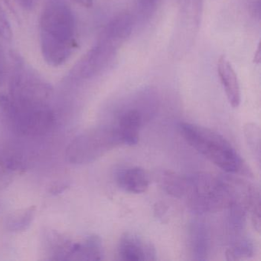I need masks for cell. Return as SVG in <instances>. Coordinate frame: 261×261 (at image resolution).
I'll use <instances>...</instances> for the list:
<instances>
[{
    "label": "cell",
    "instance_id": "1",
    "mask_svg": "<svg viewBox=\"0 0 261 261\" xmlns=\"http://www.w3.org/2000/svg\"><path fill=\"white\" fill-rule=\"evenodd\" d=\"M41 50L53 67L67 62L77 48V24L69 6L63 0H45L39 21Z\"/></svg>",
    "mask_w": 261,
    "mask_h": 261
},
{
    "label": "cell",
    "instance_id": "2",
    "mask_svg": "<svg viewBox=\"0 0 261 261\" xmlns=\"http://www.w3.org/2000/svg\"><path fill=\"white\" fill-rule=\"evenodd\" d=\"M179 129L192 148L224 172L247 177L253 175L236 149L221 134L190 123H180Z\"/></svg>",
    "mask_w": 261,
    "mask_h": 261
},
{
    "label": "cell",
    "instance_id": "3",
    "mask_svg": "<svg viewBox=\"0 0 261 261\" xmlns=\"http://www.w3.org/2000/svg\"><path fill=\"white\" fill-rule=\"evenodd\" d=\"M0 108L15 130L27 136L43 135L54 124L55 116L48 105H25L0 94Z\"/></svg>",
    "mask_w": 261,
    "mask_h": 261
},
{
    "label": "cell",
    "instance_id": "4",
    "mask_svg": "<svg viewBox=\"0 0 261 261\" xmlns=\"http://www.w3.org/2000/svg\"><path fill=\"white\" fill-rule=\"evenodd\" d=\"M122 144L114 126H102L82 133L68 145L66 158L72 164L92 163Z\"/></svg>",
    "mask_w": 261,
    "mask_h": 261
},
{
    "label": "cell",
    "instance_id": "5",
    "mask_svg": "<svg viewBox=\"0 0 261 261\" xmlns=\"http://www.w3.org/2000/svg\"><path fill=\"white\" fill-rule=\"evenodd\" d=\"M195 213L215 212L227 206L228 191L223 178L206 173H197L186 178L184 196Z\"/></svg>",
    "mask_w": 261,
    "mask_h": 261
},
{
    "label": "cell",
    "instance_id": "6",
    "mask_svg": "<svg viewBox=\"0 0 261 261\" xmlns=\"http://www.w3.org/2000/svg\"><path fill=\"white\" fill-rule=\"evenodd\" d=\"M13 67L10 82V98L27 105H48L53 94L49 84L27 67L18 55L12 53Z\"/></svg>",
    "mask_w": 261,
    "mask_h": 261
},
{
    "label": "cell",
    "instance_id": "7",
    "mask_svg": "<svg viewBox=\"0 0 261 261\" xmlns=\"http://www.w3.org/2000/svg\"><path fill=\"white\" fill-rule=\"evenodd\" d=\"M120 47L100 35L95 45L71 70L70 77L79 80L92 79L98 75L109 67Z\"/></svg>",
    "mask_w": 261,
    "mask_h": 261
},
{
    "label": "cell",
    "instance_id": "8",
    "mask_svg": "<svg viewBox=\"0 0 261 261\" xmlns=\"http://www.w3.org/2000/svg\"><path fill=\"white\" fill-rule=\"evenodd\" d=\"M119 258L124 261H152L156 259L155 247L136 233H126L117 247Z\"/></svg>",
    "mask_w": 261,
    "mask_h": 261
},
{
    "label": "cell",
    "instance_id": "9",
    "mask_svg": "<svg viewBox=\"0 0 261 261\" xmlns=\"http://www.w3.org/2000/svg\"><path fill=\"white\" fill-rule=\"evenodd\" d=\"M144 120V111L140 108H129L119 114L117 124L114 126L122 144L134 146L138 143Z\"/></svg>",
    "mask_w": 261,
    "mask_h": 261
},
{
    "label": "cell",
    "instance_id": "10",
    "mask_svg": "<svg viewBox=\"0 0 261 261\" xmlns=\"http://www.w3.org/2000/svg\"><path fill=\"white\" fill-rule=\"evenodd\" d=\"M102 241L97 235H91L79 243L66 242L62 249L61 259L100 260L103 259Z\"/></svg>",
    "mask_w": 261,
    "mask_h": 261
},
{
    "label": "cell",
    "instance_id": "11",
    "mask_svg": "<svg viewBox=\"0 0 261 261\" xmlns=\"http://www.w3.org/2000/svg\"><path fill=\"white\" fill-rule=\"evenodd\" d=\"M189 245L192 259L201 261L207 259L211 247L210 233L202 221L196 220L189 224Z\"/></svg>",
    "mask_w": 261,
    "mask_h": 261
},
{
    "label": "cell",
    "instance_id": "12",
    "mask_svg": "<svg viewBox=\"0 0 261 261\" xmlns=\"http://www.w3.org/2000/svg\"><path fill=\"white\" fill-rule=\"evenodd\" d=\"M218 73L229 103L232 108H238L241 102L239 82L231 64L224 56L218 60Z\"/></svg>",
    "mask_w": 261,
    "mask_h": 261
},
{
    "label": "cell",
    "instance_id": "13",
    "mask_svg": "<svg viewBox=\"0 0 261 261\" xmlns=\"http://www.w3.org/2000/svg\"><path fill=\"white\" fill-rule=\"evenodd\" d=\"M117 182L125 192L140 194L149 189L150 181L144 169L135 166L119 171L117 174Z\"/></svg>",
    "mask_w": 261,
    "mask_h": 261
},
{
    "label": "cell",
    "instance_id": "14",
    "mask_svg": "<svg viewBox=\"0 0 261 261\" xmlns=\"http://www.w3.org/2000/svg\"><path fill=\"white\" fill-rule=\"evenodd\" d=\"M181 25L195 33L201 22L204 0H179Z\"/></svg>",
    "mask_w": 261,
    "mask_h": 261
},
{
    "label": "cell",
    "instance_id": "15",
    "mask_svg": "<svg viewBox=\"0 0 261 261\" xmlns=\"http://www.w3.org/2000/svg\"><path fill=\"white\" fill-rule=\"evenodd\" d=\"M254 254L253 241L244 233L241 236L230 239V245L226 251L227 260H241L249 259Z\"/></svg>",
    "mask_w": 261,
    "mask_h": 261
},
{
    "label": "cell",
    "instance_id": "16",
    "mask_svg": "<svg viewBox=\"0 0 261 261\" xmlns=\"http://www.w3.org/2000/svg\"><path fill=\"white\" fill-rule=\"evenodd\" d=\"M25 170V166L14 157L0 155V189L7 187L17 173Z\"/></svg>",
    "mask_w": 261,
    "mask_h": 261
},
{
    "label": "cell",
    "instance_id": "17",
    "mask_svg": "<svg viewBox=\"0 0 261 261\" xmlns=\"http://www.w3.org/2000/svg\"><path fill=\"white\" fill-rule=\"evenodd\" d=\"M35 213V207H30L13 212L7 218L6 223L7 230L14 233L27 230L34 218Z\"/></svg>",
    "mask_w": 261,
    "mask_h": 261
},
{
    "label": "cell",
    "instance_id": "18",
    "mask_svg": "<svg viewBox=\"0 0 261 261\" xmlns=\"http://www.w3.org/2000/svg\"><path fill=\"white\" fill-rule=\"evenodd\" d=\"M244 137L250 153L258 165L260 164V129L255 123H247L244 127Z\"/></svg>",
    "mask_w": 261,
    "mask_h": 261
},
{
    "label": "cell",
    "instance_id": "19",
    "mask_svg": "<svg viewBox=\"0 0 261 261\" xmlns=\"http://www.w3.org/2000/svg\"><path fill=\"white\" fill-rule=\"evenodd\" d=\"M163 188L169 195L176 198H182L186 191V178L172 172H166L162 180Z\"/></svg>",
    "mask_w": 261,
    "mask_h": 261
},
{
    "label": "cell",
    "instance_id": "20",
    "mask_svg": "<svg viewBox=\"0 0 261 261\" xmlns=\"http://www.w3.org/2000/svg\"><path fill=\"white\" fill-rule=\"evenodd\" d=\"M160 0H136V10L139 17L149 19L156 11Z\"/></svg>",
    "mask_w": 261,
    "mask_h": 261
},
{
    "label": "cell",
    "instance_id": "21",
    "mask_svg": "<svg viewBox=\"0 0 261 261\" xmlns=\"http://www.w3.org/2000/svg\"><path fill=\"white\" fill-rule=\"evenodd\" d=\"M0 39L5 42H11L13 39V30L4 8L0 7Z\"/></svg>",
    "mask_w": 261,
    "mask_h": 261
},
{
    "label": "cell",
    "instance_id": "22",
    "mask_svg": "<svg viewBox=\"0 0 261 261\" xmlns=\"http://www.w3.org/2000/svg\"><path fill=\"white\" fill-rule=\"evenodd\" d=\"M246 6H247L248 11L252 16L255 18L259 19L260 16V0H246Z\"/></svg>",
    "mask_w": 261,
    "mask_h": 261
},
{
    "label": "cell",
    "instance_id": "23",
    "mask_svg": "<svg viewBox=\"0 0 261 261\" xmlns=\"http://www.w3.org/2000/svg\"><path fill=\"white\" fill-rule=\"evenodd\" d=\"M18 5L25 10H32L37 4L38 0H16Z\"/></svg>",
    "mask_w": 261,
    "mask_h": 261
},
{
    "label": "cell",
    "instance_id": "24",
    "mask_svg": "<svg viewBox=\"0 0 261 261\" xmlns=\"http://www.w3.org/2000/svg\"><path fill=\"white\" fill-rule=\"evenodd\" d=\"M6 74V63L5 57H4V51L0 46V85H2L5 79Z\"/></svg>",
    "mask_w": 261,
    "mask_h": 261
},
{
    "label": "cell",
    "instance_id": "25",
    "mask_svg": "<svg viewBox=\"0 0 261 261\" xmlns=\"http://www.w3.org/2000/svg\"><path fill=\"white\" fill-rule=\"evenodd\" d=\"M85 7H91L93 5V0H72Z\"/></svg>",
    "mask_w": 261,
    "mask_h": 261
},
{
    "label": "cell",
    "instance_id": "26",
    "mask_svg": "<svg viewBox=\"0 0 261 261\" xmlns=\"http://www.w3.org/2000/svg\"><path fill=\"white\" fill-rule=\"evenodd\" d=\"M260 45H258L257 49H256V53L254 56V62L256 64H259L260 62Z\"/></svg>",
    "mask_w": 261,
    "mask_h": 261
},
{
    "label": "cell",
    "instance_id": "27",
    "mask_svg": "<svg viewBox=\"0 0 261 261\" xmlns=\"http://www.w3.org/2000/svg\"><path fill=\"white\" fill-rule=\"evenodd\" d=\"M4 6H5L6 7H8L10 10H13L11 4H10L9 0H0V7L4 8Z\"/></svg>",
    "mask_w": 261,
    "mask_h": 261
}]
</instances>
